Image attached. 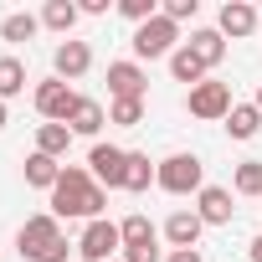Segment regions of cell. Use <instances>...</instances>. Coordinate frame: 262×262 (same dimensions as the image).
Here are the masks:
<instances>
[{
	"label": "cell",
	"instance_id": "6da1fadb",
	"mask_svg": "<svg viewBox=\"0 0 262 262\" xmlns=\"http://www.w3.org/2000/svg\"><path fill=\"white\" fill-rule=\"evenodd\" d=\"M103 206H108V190L82 165H62V180L52 185V216L57 221H98Z\"/></svg>",
	"mask_w": 262,
	"mask_h": 262
},
{
	"label": "cell",
	"instance_id": "7a4b0ae2",
	"mask_svg": "<svg viewBox=\"0 0 262 262\" xmlns=\"http://www.w3.org/2000/svg\"><path fill=\"white\" fill-rule=\"evenodd\" d=\"M155 185L170 190V195H201V190H206V165H201L195 155H165Z\"/></svg>",
	"mask_w": 262,
	"mask_h": 262
},
{
	"label": "cell",
	"instance_id": "3957f363",
	"mask_svg": "<svg viewBox=\"0 0 262 262\" xmlns=\"http://www.w3.org/2000/svg\"><path fill=\"white\" fill-rule=\"evenodd\" d=\"M175 41H180V26L160 11L155 21H144V26H134V57H144V62H155V57H175Z\"/></svg>",
	"mask_w": 262,
	"mask_h": 262
},
{
	"label": "cell",
	"instance_id": "277c9868",
	"mask_svg": "<svg viewBox=\"0 0 262 262\" xmlns=\"http://www.w3.org/2000/svg\"><path fill=\"white\" fill-rule=\"evenodd\" d=\"M118 252H123L118 221L98 216V221H88V226H82V236H77V257H82V262H113Z\"/></svg>",
	"mask_w": 262,
	"mask_h": 262
},
{
	"label": "cell",
	"instance_id": "5b68a950",
	"mask_svg": "<svg viewBox=\"0 0 262 262\" xmlns=\"http://www.w3.org/2000/svg\"><path fill=\"white\" fill-rule=\"evenodd\" d=\"M52 242H62V221L52 216V211H41V216H26L21 221V231H16V252L26 257V262H36Z\"/></svg>",
	"mask_w": 262,
	"mask_h": 262
},
{
	"label": "cell",
	"instance_id": "8992f818",
	"mask_svg": "<svg viewBox=\"0 0 262 262\" xmlns=\"http://www.w3.org/2000/svg\"><path fill=\"white\" fill-rule=\"evenodd\" d=\"M77 98H82V93H72L62 77H47V82H36V93H31V103H36V113H41L47 123H67L72 108H77Z\"/></svg>",
	"mask_w": 262,
	"mask_h": 262
},
{
	"label": "cell",
	"instance_id": "52a82bcc",
	"mask_svg": "<svg viewBox=\"0 0 262 262\" xmlns=\"http://www.w3.org/2000/svg\"><path fill=\"white\" fill-rule=\"evenodd\" d=\"M185 108H190V118H206V123H216V118H226L236 103H231V88L226 82H201V88H190V98H185Z\"/></svg>",
	"mask_w": 262,
	"mask_h": 262
},
{
	"label": "cell",
	"instance_id": "ba28073f",
	"mask_svg": "<svg viewBox=\"0 0 262 262\" xmlns=\"http://www.w3.org/2000/svg\"><path fill=\"white\" fill-rule=\"evenodd\" d=\"M123 170H128V149H118V144H93L88 175H93L103 190H123Z\"/></svg>",
	"mask_w": 262,
	"mask_h": 262
},
{
	"label": "cell",
	"instance_id": "9c48e42d",
	"mask_svg": "<svg viewBox=\"0 0 262 262\" xmlns=\"http://www.w3.org/2000/svg\"><path fill=\"white\" fill-rule=\"evenodd\" d=\"M88 67H93V47H88V41H62V47L52 52V72H57L62 82H77Z\"/></svg>",
	"mask_w": 262,
	"mask_h": 262
},
{
	"label": "cell",
	"instance_id": "30bf717a",
	"mask_svg": "<svg viewBox=\"0 0 262 262\" xmlns=\"http://www.w3.org/2000/svg\"><path fill=\"white\" fill-rule=\"evenodd\" d=\"M108 93L113 98H144L149 93V77L139 62H108Z\"/></svg>",
	"mask_w": 262,
	"mask_h": 262
},
{
	"label": "cell",
	"instance_id": "8fae6325",
	"mask_svg": "<svg viewBox=\"0 0 262 262\" xmlns=\"http://www.w3.org/2000/svg\"><path fill=\"white\" fill-rule=\"evenodd\" d=\"M257 11L247 6V0H226V6H221V16H216V31L221 36H231V41H242V36H252L257 31Z\"/></svg>",
	"mask_w": 262,
	"mask_h": 262
},
{
	"label": "cell",
	"instance_id": "7c38bea8",
	"mask_svg": "<svg viewBox=\"0 0 262 262\" xmlns=\"http://www.w3.org/2000/svg\"><path fill=\"white\" fill-rule=\"evenodd\" d=\"M231 211H236V206H231V190H226V185H206V190L195 195V216H201L206 226H226Z\"/></svg>",
	"mask_w": 262,
	"mask_h": 262
},
{
	"label": "cell",
	"instance_id": "4fadbf2b",
	"mask_svg": "<svg viewBox=\"0 0 262 262\" xmlns=\"http://www.w3.org/2000/svg\"><path fill=\"white\" fill-rule=\"evenodd\" d=\"M160 231H165V242H170L175 252H185V247H195V242H201V231H206V221H201L195 211H175V216H170V221H165Z\"/></svg>",
	"mask_w": 262,
	"mask_h": 262
},
{
	"label": "cell",
	"instance_id": "5bb4252c",
	"mask_svg": "<svg viewBox=\"0 0 262 262\" xmlns=\"http://www.w3.org/2000/svg\"><path fill=\"white\" fill-rule=\"evenodd\" d=\"M108 123V108L98 103V98H77V108H72V118H67V128H72V134H98V128Z\"/></svg>",
	"mask_w": 262,
	"mask_h": 262
},
{
	"label": "cell",
	"instance_id": "9a60e30c",
	"mask_svg": "<svg viewBox=\"0 0 262 262\" xmlns=\"http://www.w3.org/2000/svg\"><path fill=\"white\" fill-rule=\"evenodd\" d=\"M155 175H160V165H155L149 155H139V149H128V170H123V190H134V195H144V190L155 185Z\"/></svg>",
	"mask_w": 262,
	"mask_h": 262
},
{
	"label": "cell",
	"instance_id": "2e32d148",
	"mask_svg": "<svg viewBox=\"0 0 262 262\" xmlns=\"http://www.w3.org/2000/svg\"><path fill=\"white\" fill-rule=\"evenodd\" d=\"M77 16H82V6H72V0H47V11H41V26L72 41V26H77Z\"/></svg>",
	"mask_w": 262,
	"mask_h": 262
},
{
	"label": "cell",
	"instance_id": "e0dca14e",
	"mask_svg": "<svg viewBox=\"0 0 262 262\" xmlns=\"http://www.w3.org/2000/svg\"><path fill=\"white\" fill-rule=\"evenodd\" d=\"M185 47H190V52L206 62V72H211V67L226 57V36H221V31H211V26H206V31H190V41H185Z\"/></svg>",
	"mask_w": 262,
	"mask_h": 262
},
{
	"label": "cell",
	"instance_id": "ac0fdd59",
	"mask_svg": "<svg viewBox=\"0 0 262 262\" xmlns=\"http://www.w3.org/2000/svg\"><path fill=\"white\" fill-rule=\"evenodd\" d=\"M170 77H175V82L201 88V82H206V62H201L190 47H175V57H170Z\"/></svg>",
	"mask_w": 262,
	"mask_h": 262
},
{
	"label": "cell",
	"instance_id": "d6986e66",
	"mask_svg": "<svg viewBox=\"0 0 262 262\" xmlns=\"http://www.w3.org/2000/svg\"><path fill=\"white\" fill-rule=\"evenodd\" d=\"M57 180H62V165H57L52 155H36V149H31V155H26V185H36V190H52Z\"/></svg>",
	"mask_w": 262,
	"mask_h": 262
},
{
	"label": "cell",
	"instance_id": "ffe728a7",
	"mask_svg": "<svg viewBox=\"0 0 262 262\" xmlns=\"http://www.w3.org/2000/svg\"><path fill=\"white\" fill-rule=\"evenodd\" d=\"M67 144H72V128H67V123H36V155L62 160V155H67Z\"/></svg>",
	"mask_w": 262,
	"mask_h": 262
},
{
	"label": "cell",
	"instance_id": "44dd1931",
	"mask_svg": "<svg viewBox=\"0 0 262 262\" xmlns=\"http://www.w3.org/2000/svg\"><path fill=\"white\" fill-rule=\"evenodd\" d=\"M257 128H262L257 103H236V108L226 113V134H231V139H257Z\"/></svg>",
	"mask_w": 262,
	"mask_h": 262
},
{
	"label": "cell",
	"instance_id": "7402d4cb",
	"mask_svg": "<svg viewBox=\"0 0 262 262\" xmlns=\"http://www.w3.org/2000/svg\"><path fill=\"white\" fill-rule=\"evenodd\" d=\"M118 236H123V247H155L160 242V226L149 216H123L118 221Z\"/></svg>",
	"mask_w": 262,
	"mask_h": 262
},
{
	"label": "cell",
	"instance_id": "603a6c76",
	"mask_svg": "<svg viewBox=\"0 0 262 262\" xmlns=\"http://www.w3.org/2000/svg\"><path fill=\"white\" fill-rule=\"evenodd\" d=\"M26 93V62L21 57H0V103H11Z\"/></svg>",
	"mask_w": 262,
	"mask_h": 262
},
{
	"label": "cell",
	"instance_id": "cb8c5ba5",
	"mask_svg": "<svg viewBox=\"0 0 262 262\" xmlns=\"http://www.w3.org/2000/svg\"><path fill=\"white\" fill-rule=\"evenodd\" d=\"M108 123L139 128V123H144V98H108Z\"/></svg>",
	"mask_w": 262,
	"mask_h": 262
},
{
	"label": "cell",
	"instance_id": "d4e9b609",
	"mask_svg": "<svg viewBox=\"0 0 262 262\" xmlns=\"http://www.w3.org/2000/svg\"><path fill=\"white\" fill-rule=\"evenodd\" d=\"M36 31H41V16H31V11H16V16L0 21V36L6 41H31Z\"/></svg>",
	"mask_w": 262,
	"mask_h": 262
},
{
	"label": "cell",
	"instance_id": "484cf974",
	"mask_svg": "<svg viewBox=\"0 0 262 262\" xmlns=\"http://www.w3.org/2000/svg\"><path fill=\"white\" fill-rule=\"evenodd\" d=\"M231 190H236V195H257V201H262V160H247V165H236V175H231Z\"/></svg>",
	"mask_w": 262,
	"mask_h": 262
},
{
	"label": "cell",
	"instance_id": "4316f807",
	"mask_svg": "<svg viewBox=\"0 0 262 262\" xmlns=\"http://www.w3.org/2000/svg\"><path fill=\"white\" fill-rule=\"evenodd\" d=\"M118 11L134 21V26H144V21H155V16H160V0H118Z\"/></svg>",
	"mask_w": 262,
	"mask_h": 262
},
{
	"label": "cell",
	"instance_id": "83f0119b",
	"mask_svg": "<svg viewBox=\"0 0 262 262\" xmlns=\"http://www.w3.org/2000/svg\"><path fill=\"white\" fill-rule=\"evenodd\" d=\"M160 11H165V16H170V21L180 26V21H190V16L201 11V0H165V6H160Z\"/></svg>",
	"mask_w": 262,
	"mask_h": 262
},
{
	"label": "cell",
	"instance_id": "f1b7e54d",
	"mask_svg": "<svg viewBox=\"0 0 262 262\" xmlns=\"http://www.w3.org/2000/svg\"><path fill=\"white\" fill-rule=\"evenodd\" d=\"M118 257H123V262H165V257H160V247H123Z\"/></svg>",
	"mask_w": 262,
	"mask_h": 262
},
{
	"label": "cell",
	"instance_id": "f546056e",
	"mask_svg": "<svg viewBox=\"0 0 262 262\" xmlns=\"http://www.w3.org/2000/svg\"><path fill=\"white\" fill-rule=\"evenodd\" d=\"M67 252H72V247H67V236H62V242H52V247H47L36 262H67Z\"/></svg>",
	"mask_w": 262,
	"mask_h": 262
},
{
	"label": "cell",
	"instance_id": "4dcf8cb0",
	"mask_svg": "<svg viewBox=\"0 0 262 262\" xmlns=\"http://www.w3.org/2000/svg\"><path fill=\"white\" fill-rule=\"evenodd\" d=\"M165 262H206V257H201V247H185V252H170Z\"/></svg>",
	"mask_w": 262,
	"mask_h": 262
},
{
	"label": "cell",
	"instance_id": "1f68e13d",
	"mask_svg": "<svg viewBox=\"0 0 262 262\" xmlns=\"http://www.w3.org/2000/svg\"><path fill=\"white\" fill-rule=\"evenodd\" d=\"M252 262H262V236H257V242H252Z\"/></svg>",
	"mask_w": 262,
	"mask_h": 262
},
{
	"label": "cell",
	"instance_id": "d6a6232c",
	"mask_svg": "<svg viewBox=\"0 0 262 262\" xmlns=\"http://www.w3.org/2000/svg\"><path fill=\"white\" fill-rule=\"evenodd\" d=\"M6 123H11V108H6V103H0V128H6Z\"/></svg>",
	"mask_w": 262,
	"mask_h": 262
},
{
	"label": "cell",
	"instance_id": "836d02e7",
	"mask_svg": "<svg viewBox=\"0 0 262 262\" xmlns=\"http://www.w3.org/2000/svg\"><path fill=\"white\" fill-rule=\"evenodd\" d=\"M252 103H257V113H262V82H257V98H252Z\"/></svg>",
	"mask_w": 262,
	"mask_h": 262
},
{
	"label": "cell",
	"instance_id": "e575fe53",
	"mask_svg": "<svg viewBox=\"0 0 262 262\" xmlns=\"http://www.w3.org/2000/svg\"><path fill=\"white\" fill-rule=\"evenodd\" d=\"M113 262H123V257H113Z\"/></svg>",
	"mask_w": 262,
	"mask_h": 262
}]
</instances>
